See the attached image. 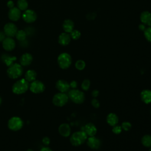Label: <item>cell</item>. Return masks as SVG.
<instances>
[{
  "label": "cell",
  "mask_w": 151,
  "mask_h": 151,
  "mask_svg": "<svg viewBox=\"0 0 151 151\" xmlns=\"http://www.w3.org/2000/svg\"><path fill=\"white\" fill-rule=\"evenodd\" d=\"M29 87L28 82L25 79L22 78L16 81L12 86V91L17 94H23L27 91Z\"/></svg>",
  "instance_id": "cell-1"
},
{
  "label": "cell",
  "mask_w": 151,
  "mask_h": 151,
  "mask_svg": "<svg viewBox=\"0 0 151 151\" xmlns=\"http://www.w3.org/2000/svg\"><path fill=\"white\" fill-rule=\"evenodd\" d=\"M87 134L82 130L74 132L70 137L71 143L75 146H78L83 144L87 139Z\"/></svg>",
  "instance_id": "cell-2"
},
{
  "label": "cell",
  "mask_w": 151,
  "mask_h": 151,
  "mask_svg": "<svg viewBox=\"0 0 151 151\" xmlns=\"http://www.w3.org/2000/svg\"><path fill=\"white\" fill-rule=\"evenodd\" d=\"M23 72V69L21 65L14 63L10 65L7 70L8 76L12 79H16L19 78Z\"/></svg>",
  "instance_id": "cell-3"
},
{
  "label": "cell",
  "mask_w": 151,
  "mask_h": 151,
  "mask_svg": "<svg viewBox=\"0 0 151 151\" xmlns=\"http://www.w3.org/2000/svg\"><path fill=\"white\" fill-rule=\"evenodd\" d=\"M68 97L72 101L76 104L83 103L85 99L84 94L82 91L75 88L69 91Z\"/></svg>",
  "instance_id": "cell-4"
},
{
  "label": "cell",
  "mask_w": 151,
  "mask_h": 151,
  "mask_svg": "<svg viewBox=\"0 0 151 151\" xmlns=\"http://www.w3.org/2000/svg\"><path fill=\"white\" fill-rule=\"evenodd\" d=\"M58 64L62 69L68 68L71 64V57L70 54L64 52L59 55L57 59Z\"/></svg>",
  "instance_id": "cell-5"
},
{
  "label": "cell",
  "mask_w": 151,
  "mask_h": 151,
  "mask_svg": "<svg viewBox=\"0 0 151 151\" xmlns=\"http://www.w3.org/2000/svg\"><path fill=\"white\" fill-rule=\"evenodd\" d=\"M68 97L65 93H58L55 94L52 98L53 104L58 107L64 106L68 101Z\"/></svg>",
  "instance_id": "cell-6"
},
{
  "label": "cell",
  "mask_w": 151,
  "mask_h": 151,
  "mask_svg": "<svg viewBox=\"0 0 151 151\" xmlns=\"http://www.w3.org/2000/svg\"><path fill=\"white\" fill-rule=\"evenodd\" d=\"M8 126L9 129L13 131L19 130L23 126V121L19 117H12L9 120Z\"/></svg>",
  "instance_id": "cell-7"
},
{
  "label": "cell",
  "mask_w": 151,
  "mask_h": 151,
  "mask_svg": "<svg viewBox=\"0 0 151 151\" xmlns=\"http://www.w3.org/2000/svg\"><path fill=\"white\" fill-rule=\"evenodd\" d=\"M29 90L33 93H41L44 91L45 86L42 82L38 80H34L31 83Z\"/></svg>",
  "instance_id": "cell-8"
},
{
  "label": "cell",
  "mask_w": 151,
  "mask_h": 151,
  "mask_svg": "<svg viewBox=\"0 0 151 151\" xmlns=\"http://www.w3.org/2000/svg\"><path fill=\"white\" fill-rule=\"evenodd\" d=\"M81 130L83 131L87 136H94L97 133V128L95 125L91 123L86 124L81 128Z\"/></svg>",
  "instance_id": "cell-9"
},
{
  "label": "cell",
  "mask_w": 151,
  "mask_h": 151,
  "mask_svg": "<svg viewBox=\"0 0 151 151\" xmlns=\"http://www.w3.org/2000/svg\"><path fill=\"white\" fill-rule=\"evenodd\" d=\"M22 18L24 20L28 23L33 22L37 19V15L34 11L31 9L25 10L22 14Z\"/></svg>",
  "instance_id": "cell-10"
},
{
  "label": "cell",
  "mask_w": 151,
  "mask_h": 151,
  "mask_svg": "<svg viewBox=\"0 0 151 151\" xmlns=\"http://www.w3.org/2000/svg\"><path fill=\"white\" fill-rule=\"evenodd\" d=\"M17 32V28L12 23H8L4 27V33L9 37H14Z\"/></svg>",
  "instance_id": "cell-11"
},
{
  "label": "cell",
  "mask_w": 151,
  "mask_h": 151,
  "mask_svg": "<svg viewBox=\"0 0 151 151\" xmlns=\"http://www.w3.org/2000/svg\"><path fill=\"white\" fill-rule=\"evenodd\" d=\"M87 144L89 147L92 149H98L101 145L100 140L94 136H90L87 142Z\"/></svg>",
  "instance_id": "cell-12"
},
{
  "label": "cell",
  "mask_w": 151,
  "mask_h": 151,
  "mask_svg": "<svg viewBox=\"0 0 151 151\" xmlns=\"http://www.w3.org/2000/svg\"><path fill=\"white\" fill-rule=\"evenodd\" d=\"M55 87L57 89L61 92V93H65L67 92L69 88H70V84L67 82L66 81L64 80H59L56 82Z\"/></svg>",
  "instance_id": "cell-13"
},
{
  "label": "cell",
  "mask_w": 151,
  "mask_h": 151,
  "mask_svg": "<svg viewBox=\"0 0 151 151\" xmlns=\"http://www.w3.org/2000/svg\"><path fill=\"white\" fill-rule=\"evenodd\" d=\"M3 48L6 51L12 50L15 46V41L11 37L5 38L2 41Z\"/></svg>",
  "instance_id": "cell-14"
},
{
  "label": "cell",
  "mask_w": 151,
  "mask_h": 151,
  "mask_svg": "<svg viewBox=\"0 0 151 151\" xmlns=\"http://www.w3.org/2000/svg\"><path fill=\"white\" fill-rule=\"evenodd\" d=\"M21 16L20 9L16 7H13L9 9L8 12V17L12 21H16L19 19Z\"/></svg>",
  "instance_id": "cell-15"
},
{
  "label": "cell",
  "mask_w": 151,
  "mask_h": 151,
  "mask_svg": "<svg viewBox=\"0 0 151 151\" xmlns=\"http://www.w3.org/2000/svg\"><path fill=\"white\" fill-rule=\"evenodd\" d=\"M58 132L62 136L68 137L71 133V129L68 124L63 123L59 126Z\"/></svg>",
  "instance_id": "cell-16"
},
{
  "label": "cell",
  "mask_w": 151,
  "mask_h": 151,
  "mask_svg": "<svg viewBox=\"0 0 151 151\" xmlns=\"http://www.w3.org/2000/svg\"><path fill=\"white\" fill-rule=\"evenodd\" d=\"M32 61V57L29 53L24 54L20 58V64L23 66L29 65Z\"/></svg>",
  "instance_id": "cell-17"
},
{
  "label": "cell",
  "mask_w": 151,
  "mask_h": 151,
  "mask_svg": "<svg viewBox=\"0 0 151 151\" xmlns=\"http://www.w3.org/2000/svg\"><path fill=\"white\" fill-rule=\"evenodd\" d=\"M71 40L70 35L67 32L61 33L58 38V42L62 45H67Z\"/></svg>",
  "instance_id": "cell-18"
},
{
  "label": "cell",
  "mask_w": 151,
  "mask_h": 151,
  "mask_svg": "<svg viewBox=\"0 0 151 151\" xmlns=\"http://www.w3.org/2000/svg\"><path fill=\"white\" fill-rule=\"evenodd\" d=\"M140 21L143 24L151 26V13L148 11H144L140 15Z\"/></svg>",
  "instance_id": "cell-19"
},
{
  "label": "cell",
  "mask_w": 151,
  "mask_h": 151,
  "mask_svg": "<svg viewBox=\"0 0 151 151\" xmlns=\"http://www.w3.org/2000/svg\"><path fill=\"white\" fill-rule=\"evenodd\" d=\"M106 121H107V123L110 126H114L118 123L119 118L116 114L113 113H110L107 115L106 117Z\"/></svg>",
  "instance_id": "cell-20"
},
{
  "label": "cell",
  "mask_w": 151,
  "mask_h": 151,
  "mask_svg": "<svg viewBox=\"0 0 151 151\" xmlns=\"http://www.w3.org/2000/svg\"><path fill=\"white\" fill-rule=\"evenodd\" d=\"M142 100L146 104L151 103V91L149 90H144L140 93Z\"/></svg>",
  "instance_id": "cell-21"
},
{
  "label": "cell",
  "mask_w": 151,
  "mask_h": 151,
  "mask_svg": "<svg viewBox=\"0 0 151 151\" xmlns=\"http://www.w3.org/2000/svg\"><path fill=\"white\" fill-rule=\"evenodd\" d=\"M63 27L65 32L70 33L74 29V22L70 19H66L63 22Z\"/></svg>",
  "instance_id": "cell-22"
},
{
  "label": "cell",
  "mask_w": 151,
  "mask_h": 151,
  "mask_svg": "<svg viewBox=\"0 0 151 151\" xmlns=\"http://www.w3.org/2000/svg\"><path fill=\"white\" fill-rule=\"evenodd\" d=\"M1 58H2V60L4 61V63H5V64L8 67H9L10 65L13 64L14 61H15L17 59V58L15 57L10 56L6 54L2 55L1 57Z\"/></svg>",
  "instance_id": "cell-23"
},
{
  "label": "cell",
  "mask_w": 151,
  "mask_h": 151,
  "mask_svg": "<svg viewBox=\"0 0 151 151\" xmlns=\"http://www.w3.org/2000/svg\"><path fill=\"white\" fill-rule=\"evenodd\" d=\"M37 77L36 72L33 70H28L25 74V79L28 82H32L34 81Z\"/></svg>",
  "instance_id": "cell-24"
},
{
  "label": "cell",
  "mask_w": 151,
  "mask_h": 151,
  "mask_svg": "<svg viewBox=\"0 0 151 151\" xmlns=\"http://www.w3.org/2000/svg\"><path fill=\"white\" fill-rule=\"evenodd\" d=\"M142 143L145 147H151V136L146 134L143 136L141 140Z\"/></svg>",
  "instance_id": "cell-25"
},
{
  "label": "cell",
  "mask_w": 151,
  "mask_h": 151,
  "mask_svg": "<svg viewBox=\"0 0 151 151\" xmlns=\"http://www.w3.org/2000/svg\"><path fill=\"white\" fill-rule=\"evenodd\" d=\"M15 36H16V38H17V40H18L19 41H22L25 40L27 34H26L25 31H24L23 30H19V31H17V32L15 34Z\"/></svg>",
  "instance_id": "cell-26"
},
{
  "label": "cell",
  "mask_w": 151,
  "mask_h": 151,
  "mask_svg": "<svg viewBox=\"0 0 151 151\" xmlns=\"http://www.w3.org/2000/svg\"><path fill=\"white\" fill-rule=\"evenodd\" d=\"M17 6L20 10H26L28 7V2L26 0H18Z\"/></svg>",
  "instance_id": "cell-27"
},
{
  "label": "cell",
  "mask_w": 151,
  "mask_h": 151,
  "mask_svg": "<svg viewBox=\"0 0 151 151\" xmlns=\"http://www.w3.org/2000/svg\"><path fill=\"white\" fill-rule=\"evenodd\" d=\"M76 68L78 70H83L86 67V63L83 60H79L76 61L75 64Z\"/></svg>",
  "instance_id": "cell-28"
},
{
  "label": "cell",
  "mask_w": 151,
  "mask_h": 151,
  "mask_svg": "<svg viewBox=\"0 0 151 151\" xmlns=\"http://www.w3.org/2000/svg\"><path fill=\"white\" fill-rule=\"evenodd\" d=\"M81 36V33L78 30H73L70 32V37L74 40L78 39Z\"/></svg>",
  "instance_id": "cell-29"
},
{
  "label": "cell",
  "mask_w": 151,
  "mask_h": 151,
  "mask_svg": "<svg viewBox=\"0 0 151 151\" xmlns=\"http://www.w3.org/2000/svg\"><path fill=\"white\" fill-rule=\"evenodd\" d=\"M90 86V81L88 79H85L83 80V81L81 83V88L83 90L86 91L88 90L89 87Z\"/></svg>",
  "instance_id": "cell-30"
},
{
  "label": "cell",
  "mask_w": 151,
  "mask_h": 151,
  "mask_svg": "<svg viewBox=\"0 0 151 151\" xmlns=\"http://www.w3.org/2000/svg\"><path fill=\"white\" fill-rule=\"evenodd\" d=\"M144 35L146 39L151 42V27H149L145 29L144 31Z\"/></svg>",
  "instance_id": "cell-31"
},
{
  "label": "cell",
  "mask_w": 151,
  "mask_h": 151,
  "mask_svg": "<svg viewBox=\"0 0 151 151\" xmlns=\"http://www.w3.org/2000/svg\"><path fill=\"white\" fill-rule=\"evenodd\" d=\"M121 127L125 131H128L131 129L132 125H131V123L128 122H124L122 123Z\"/></svg>",
  "instance_id": "cell-32"
},
{
  "label": "cell",
  "mask_w": 151,
  "mask_h": 151,
  "mask_svg": "<svg viewBox=\"0 0 151 151\" xmlns=\"http://www.w3.org/2000/svg\"><path fill=\"white\" fill-rule=\"evenodd\" d=\"M122 129V127L120 126H116V125H115V126H113V127L112 129V131H113V132L114 134H118L121 133Z\"/></svg>",
  "instance_id": "cell-33"
},
{
  "label": "cell",
  "mask_w": 151,
  "mask_h": 151,
  "mask_svg": "<svg viewBox=\"0 0 151 151\" xmlns=\"http://www.w3.org/2000/svg\"><path fill=\"white\" fill-rule=\"evenodd\" d=\"M91 104L92 106L95 107V108H98L100 106V103L99 101L98 100H97L96 99H93L92 100H91Z\"/></svg>",
  "instance_id": "cell-34"
},
{
  "label": "cell",
  "mask_w": 151,
  "mask_h": 151,
  "mask_svg": "<svg viewBox=\"0 0 151 151\" xmlns=\"http://www.w3.org/2000/svg\"><path fill=\"white\" fill-rule=\"evenodd\" d=\"M42 143L45 145H48L50 143V140L48 137H44L42 139Z\"/></svg>",
  "instance_id": "cell-35"
},
{
  "label": "cell",
  "mask_w": 151,
  "mask_h": 151,
  "mask_svg": "<svg viewBox=\"0 0 151 151\" xmlns=\"http://www.w3.org/2000/svg\"><path fill=\"white\" fill-rule=\"evenodd\" d=\"M70 84V87H71V88H73V89L76 88L77 87V83L76 81L73 80L72 81H71V83L69 84Z\"/></svg>",
  "instance_id": "cell-36"
},
{
  "label": "cell",
  "mask_w": 151,
  "mask_h": 151,
  "mask_svg": "<svg viewBox=\"0 0 151 151\" xmlns=\"http://www.w3.org/2000/svg\"><path fill=\"white\" fill-rule=\"evenodd\" d=\"M99 91L97 90H93V91H92V93H91V95H92V96L93 97H97L98 96V95H99Z\"/></svg>",
  "instance_id": "cell-37"
},
{
  "label": "cell",
  "mask_w": 151,
  "mask_h": 151,
  "mask_svg": "<svg viewBox=\"0 0 151 151\" xmlns=\"http://www.w3.org/2000/svg\"><path fill=\"white\" fill-rule=\"evenodd\" d=\"M5 38V34L2 31H0V41H3Z\"/></svg>",
  "instance_id": "cell-38"
},
{
  "label": "cell",
  "mask_w": 151,
  "mask_h": 151,
  "mask_svg": "<svg viewBox=\"0 0 151 151\" xmlns=\"http://www.w3.org/2000/svg\"><path fill=\"white\" fill-rule=\"evenodd\" d=\"M7 5H8V6L11 9V8H12L14 7V3H13V2H12V1H9L8 2Z\"/></svg>",
  "instance_id": "cell-39"
},
{
  "label": "cell",
  "mask_w": 151,
  "mask_h": 151,
  "mask_svg": "<svg viewBox=\"0 0 151 151\" xmlns=\"http://www.w3.org/2000/svg\"><path fill=\"white\" fill-rule=\"evenodd\" d=\"M40 151H52L50 148L48 147H42Z\"/></svg>",
  "instance_id": "cell-40"
},
{
  "label": "cell",
  "mask_w": 151,
  "mask_h": 151,
  "mask_svg": "<svg viewBox=\"0 0 151 151\" xmlns=\"http://www.w3.org/2000/svg\"><path fill=\"white\" fill-rule=\"evenodd\" d=\"M139 28L140 29H141V30H142V31H145V25H144L143 24L139 25Z\"/></svg>",
  "instance_id": "cell-41"
},
{
  "label": "cell",
  "mask_w": 151,
  "mask_h": 151,
  "mask_svg": "<svg viewBox=\"0 0 151 151\" xmlns=\"http://www.w3.org/2000/svg\"><path fill=\"white\" fill-rule=\"evenodd\" d=\"M27 151H34V150H32V149H28Z\"/></svg>",
  "instance_id": "cell-42"
},
{
  "label": "cell",
  "mask_w": 151,
  "mask_h": 151,
  "mask_svg": "<svg viewBox=\"0 0 151 151\" xmlns=\"http://www.w3.org/2000/svg\"><path fill=\"white\" fill-rule=\"evenodd\" d=\"M1 102H2V99H1V97H0V104H1Z\"/></svg>",
  "instance_id": "cell-43"
},
{
  "label": "cell",
  "mask_w": 151,
  "mask_h": 151,
  "mask_svg": "<svg viewBox=\"0 0 151 151\" xmlns=\"http://www.w3.org/2000/svg\"><path fill=\"white\" fill-rule=\"evenodd\" d=\"M149 151H151V148L149 149Z\"/></svg>",
  "instance_id": "cell-44"
},
{
  "label": "cell",
  "mask_w": 151,
  "mask_h": 151,
  "mask_svg": "<svg viewBox=\"0 0 151 151\" xmlns=\"http://www.w3.org/2000/svg\"><path fill=\"white\" fill-rule=\"evenodd\" d=\"M150 113H151V112H150Z\"/></svg>",
  "instance_id": "cell-45"
}]
</instances>
